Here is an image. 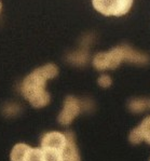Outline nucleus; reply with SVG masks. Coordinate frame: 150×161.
<instances>
[{"mask_svg": "<svg viewBox=\"0 0 150 161\" xmlns=\"http://www.w3.org/2000/svg\"><path fill=\"white\" fill-rule=\"evenodd\" d=\"M66 141L67 138H66L65 133L56 132V131L48 132L41 138V149H52L62 152L66 145Z\"/></svg>", "mask_w": 150, "mask_h": 161, "instance_id": "39448f33", "label": "nucleus"}, {"mask_svg": "<svg viewBox=\"0 0 150 161\" xmlns=\"http://www.w3.org/2000/svg\"><path fill=\"white\" fill-rule=\"evenodd\" d=\"M30 148V146H28L27 144L19 143V144H16L12 148L10 159H11V161H25L27 153H28Z\"/></svg>", "mask_w": 150, "mask_h": 161, "instance_id": "6e6552de", "label": "nucleus"}, {"mask_svg": "<svg viewBox=\"0 0 150 161\" xmlns=\"http://www.w3.org/2000/svg\"><path fill=\"white\" fill-rule=\"evenodd\" d=\"M43 161H62L61 152L52 149H42Z\"/></svg>", "mask_w": 150, "mask_h": 161, "instance_id": "1a4fd4ad", "label": "nucleus"}, {"mask_svg": "<svg viewBox=\"0 0 150 161\" xmlns=\"http://www.w3.org/2000/svg\"><path fill=\"white\" fill-rule=\"evenodd\" d=\"M92 3L103 15L121 16L130 11L133 0H92Z\"/></svg>", "mask_w": 150, "mask_h": 161, "instance_id": "7ed1b4c3", "label": "nucleus"}, {"mask_svg": "<svg viewBox=\"0 0 150 161\" xmlns=\"http://www.w3.org/2000/svg\"><path fill=\"white\" fill-rule=\"evenodd\" d=\"M25 161H43V153L41 148H30Z\"/></svg>", "mask_w": 150, "mask_h": 161, "instance_id": "9d476101", "label": "nucleus"}, {"mask_svg": "<svg viewBox=\"0 0 150 161\" xmlns=\"http://www.w3.org/2000/svg\"><path fill=\"white\" fill-rule=\"evenodd\" d=\"M65 135L67 141H66L65 147L61 152L62 161H81L77 145L75 143V136L71 132L65 133Z\"/></svg>", "mask_w": 150, "mask_h": 161, "instance_id": "0eeeda50", "label": "nucleus"}, {"mask_svg": "<svg viewBox=\"0 0 150 161\" xmlns=\"http://www.w3.org/2000/svg\"><path fill=\"white\" fill-rule=\"evenodd\" d=\"M122 61L134 62V63H145L148 58L138 52L132 50L130 47H117L108 52L98 53L93 59V65L97 70L115 69L120 65Z\"/></svg>", "mask_w": 150, "mask_h": 161, "instance_id": "f03ea898", "label": "nucleus"}, {"mask_svg": "<svg viewBox=\"0 0 150 161\" xmlns=\"http://www.w3.org/2000/svg\"><path fill=\"white\" fill-rule=\"evenodd\" d=\"M142 141L150 144V116L145 118L141 125L130 134V142L133 144H138Z\"/></svg>", "mask_w": 150, "mask_h": 161, "instance_id": "423d86ee", "label": "nucleus"}, {"mask_svg": "<svg viewBox=\"0 0 150 161\" xmlns=\"http://www.w3.org/2000/svg\"><path fill=\"white\" fill-rule=\"evenodd\" d=\"M1 8H2V4H1V1H0V11H1Z\"/></svg>", "mask_w": 150, "mask_h": 161, "instance_id": "f8f14e48", "label": "nucleus"}, {"mask_svg": "<svg viewBox=\"0 0 150 161\" xmlns=\"http://www.w3.org/2000/svg\"><path fill=\"white\" fill-rule=\"evenodd\" d=\"M98 83H99V86H104V88H107V86H109L110 83H111V79H110L109 76L103 75L99 79H98Z\"/></svg>", "mask_w": 150, "mask_h": 161, "instance_id": "9b49d317", "label": "nucleus"}, {"mask_svg": "<svg viewBox=\"0 0 150 161\" xmlns=\"http://www.w3.org/2000/svg\"><path fill=\"white\" fill-rule=\"evenodd\" d=\"M81 111V103L79 100L73 96H68L65 98L64 102V108L62 113L58 116V122L63 125H69Z\"/></svg>", "mask_w": 150, "mask_h": 161, "instance_id": "20e7f679", "label": "nucleus"}, {"mask_svg": "<svg viewBox=\"0 0 150 161\" xmlns=\"http://www.w3.org/2000/svg\"><path fill=\"white\" fill-rule=\"evenodd\" d=\"M58 69L54 64H46L35 69L23 80L21 92L34 107L41 108L50 103V94L46 91V85L49 79L57 76Z\"/></svg>", "mask_w": 150, "mask_h": 161, "instance_id": "f257e3e1", "label": "nucleus"}]
</instances>
